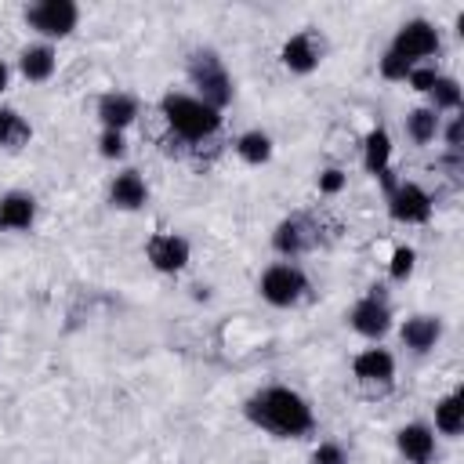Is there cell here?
<instances>
[{
  "instance_id": "6da1fadb",
  "label": "cell",
  "mask_w": 464,
  "mask_h": 464,
  "mask_svg": "<svg viewBox=\"0 0 464 464\" xmlns=\"http://www.w3.org/2000/svg\"><path fill=\"white\" fill-rule=\"evenodd\" d=\"M246 420L257 424L261 431L276 435V439H301L315 428V413H312V402L294 392V388H283V384H272V388H261L246 399L243 406Z\"/></svg>"
},
{
  "instance_id": "7a4b0ae2",
  "label": "cell",
  "mask_w": 464,
  "mask_h": 464,
  "mask_svg": "<svg viewBox=\"0 0 464 464\" xmlns=\"http://www.w3.org/2000/svg\"><path fill=\"white\" fill-rule=\"evenodd\" d=\"M160 112H163L167 127L185 141H203V138L218 134V127H221L218 109H210L196 94H181V91H167L160 98Z\"/></svg>"
},
{
  "instance_id": "3957f363",
  "label": "cell",
  "mask_w": 464,
  "mask_h": 464,
  "mask_svg": "<svg viewBox=\"0 0 464 464\" xmlns=\"http://www.w3.org/2000/svg\"><path fill=\"white\" fill-rule=\"evenodd\" d=\"M188 80H192V87L199 91L196 98L199 102H207L210 109H225L228 102H232V94H236V87H232V76H228V69H225V62L210 51V47H203V51H192L188 54Z\"/></svg>"
},
{
  "instance_id": "277c9868",
  "label": "cell",
  "mask_w": 464,
  "mask_h": 464,
  "mask_svg": "<svg viewBox=\"0 0 464 464\" xmlns=\"http://www.w3.org/2000/svg\"><path fill=\"white\" fill-rule=\"evenodd\" d=\"M257 294L272 304V308H294L304 294H308V276L301 265L294 261H276L261 272L257 279Z\"/></svg>"
},
{
  "instance_id": "5b68a950",
  "label": "cell",
  "mask_w": 464,
  "mask_h": 464,
  "mask_svg": "<svg viewBox=\"0 0 464 464\" xmlns=\"http://www.w3.org/2000/svg\"><path fill=\"white\" fill-rule=\"evenodd\" d=\"M76 22H80V7L72 0H36L25 7V25L33 33H40L44 44L69 36L76 29Z\"/></svg>"
},
{
  "instance_id": "8992f818",
  "label": "cell",
  "mask_w": 464,
  "mask_h": 464,
  "mask_svg": "<svg viewBox=\"0 0 464 464\" xmlns=\"http://www.w3.org/2000/svg\"><path fill=\"white\" fill-rule=\"evenodd\" d=\"M388 51H395L399 58L417 65V58H431L439 51V29L431 22H424V18H410V22L399 25V33H395Z\"/></svg>"
},
{
  "instance_id": "52a82bcc",
  "label": "cell",
  "mask_w": 464,
  "mask_h": 464,
  "mask_svg": "<svg viewBox=\"0 0 464 464\" xmlns=\"http://www.w3.org/2000/svg\"><path fill=\"white\" fill-rule=\"evenodd\" d=\"M431 210H435V203L417 181H399L388 192V214L399 225H424L431 218Z\"/></svg>"
},
{
  "instance_id": "ba28073f",
  "label": "cell",
  "mask_w": 464,
  "mask_h": 464,
  "mask_svg": "<svg viewBox=\"0 0 464 464\" xmlns=\"http://www.w3.org/2000/svg\"><path fill=\"white\" fill-rule=\"evenodd\" d=\"M348 326H352L359 337H366V341H381V337L388 334V326H392V308H388V301L377 297V294L359 297V301L352 304V312H348Z\"/></svg>"
},
{
  "instance_id": "9c48e42d",
  "label": "cell",
  "mask_w": 464,
  "mask_h": 464,
  "mask_svg": "<svg viewBox=\"0 0 464 464\" xmlns=\"http://www.w3.org/2000/svg\"><path fill=\"white\" fill-rule=\"evenodd\" d=\"M145 257H149V265L156 272H170L174 276V272H181L188 265V239L178 236V232H156L145 243Z\"/></svg>"
},
{
  "instance_id": "30bf717a",
  "label": "cell",
  "mask_w": 464,
  "mask_h": 464,
  "mask_svg": "<svg viewBox=\"0 0 464 464\" xmlns=\"http://www.w3.org/2000/svg\"><path fill=\"white\" fill-rule=\"evenodd\" d=\"M279 58H283V65H286L290 72L308 76V72L323 62V40H319L312 29H301V33H294V36L283 44Z\"/></svg>"
},
{
  "instance_id": "8fae6325",
  "label": "cell",
  "mask_w": 464,
  "mask_h": 464,
  "mask_svg": "<svg viewBox=\"0 0 464 464\" xmlns=\"http://www.w3.org/2000/svg\"><path fill=\"white\" fill-rule=\"evenodd\" d=\"M395 450L410 460V464H431L435 457V431L424 420H410L395 431Z\"/></svg>"
},
{
  "instance_id": "7c38bea8",
  "label": "cell",
  "mask_w": 464,
  "mask_h": 464,
  "mask_svg": "<svg viewBox=\"0 0 464 464\" xmlns=\"http://www.w3.org/2000/svg\"><path fill=\"white\" fill-rule=\"evenodd\" d=\"M312 243H315V232H312V225L304 218H283L276 225V232H272V250L279 257H301Z\"/></svg>"
},
{
  "instance_id": "4fadbf2b",
  "label": "cell",
  "mask_w": 464,
  "mask_h": 464,
  "mask_svg": "<svg viewBox=\"0 0 464 464\" xmlns=\"http://www.w3.org/2000/svg\"><path fill=\"white\" fill-rule=\"evenodd\" d=\"M98 120L102 130H127L138 120V98L127 91H109L98 98Z\"/></svg>"
},
{
  "instance_id": "5bb4252c",
  "label": "cell",
  "mask_w": 464,
  "mask_h": 464,
  "mask_svg": "<svg viewBox=\"0 0 464 464\" xmlns=\"http://www.w3.org/2000/svg\"><path fill=\"white\" fill-rule=\"evenodd\" d=\"M36 221V199L22 188H11L0 196V228L7 232H29Z\"/></svg>"
},
{
  "instance_id": "9a60e30c",
  "label": "cell",
  "mask_w": 464,
  "mask_h": 464,
  "mask_svg": "<svg viewBox=\"0 0 464 464\" xmlns=\"http://www.w3.org/2000/svg\"><path fill=\"white\" fill-rule=\"evenodd\" d=\"M439 337H442V319H439V315H410V319L399 326V341H402L410 352H417V355L431 352V348L439 344Z\"/></svg>"
},
{
  "instance_id": "2e32d148",
  "label": "cell",
  "mask_w": 464,
  "mask_h": 464,
  "mask_svg": "<svg viewBox=\"0 0 464 464\" xmlns=\"http://www.w3.org/2000/svg\"><path fill=\"white\" fill-rule=\"evenodd\" d=\"M352 373L362 384H392L395 377V355L388 348H366L352 359Z\"/></svg>"
},
{
  "instance_id": "e0dca14e",
  "label": "cell",
  "mask_w": 464,
  "mask_h": 464,
  "mask_svg": "<svg viewBox=\"0 0 464 464\" xmlns=\"http://www.w3.org/2000/svg\"><path fill=\"white\" fill-rule=\"evenodd\" d=\"M145 199H149V185H145V178H141L138 170H120V174L112 178V185H109V203H112L116 210H141Z\"/></svg>"
},
{
  "instance_id": "ac0fdd59",
  "label": "cell",
  "mask_w": 464,
  "mask_h": 464,
  "mask_svg": "<svg viewBox=\"0 0 464 464\" xmlns=\"http://www.w3.org/2000/svg\"><path fill=\"white\" fill-rule=\"evenodd\" d=\"M54 69H58V51H54L51 44H29V47H22V54H18V72H22L29 83L51 80Z\"/></svg>"
},
{
  "instance_id": "d6986e66",
  "label": "cell",
  "mask_w": 464,
  "mask_h": 464,
  "mask_svg": "<svg viewBox=\"0 0 464 464\" xmlns=\"http://www.w3.org/2000/svg\"><path fill=\"white\" fill-rule=\"evenodd\" d=\"M362 167L366 174H384L392 167V138L384 127H373L366 138H362Z\"/></svg>"
},
{
  "instance_id": "ffe728a7",
  "label": "cell",
  "mask_w": 464,
  "mask_h": 464,
  "mask_svg": "<svg viewBox=\"0 0 464 464\" xmlns=\"http://www.w3.org/2000/svg\"><path fill=\"white\" fill-rule=\"evenodd\" d=\"M435 428L450 439H457L464 431V392H450L435 402Z\"/></svg>"
},
{
  "instance_id": "44dd1931",
  "label": "cell",
  "mask_w": 464,
  "mask_h": 464,
  "mask_svg": "<svg viewBox=\"0 0 464 464\" xmlns=\"http://www.w3.org/2000/svg\"><path fill=\"white\" fill-rule=\"evenodd\" d=\"M33 138V127L29 120L18 112V109H0V149H22L25 141Z\"/></svg>"
},
{
  "instance_id": "7402d4cb",
  "label": "cell",
  "mask_w": 464,
  "mask_h": 464,
  "mask_svg": "<svg viewBox=\"0 0 464 464\" xmlns=\"http://www.w3.org/2000/svg\"><path fill=\"white\" fill-rule=\"evenodd\" d=\"M439 130H442V120H439V112H435V109H428V105H417V109L406 116V134H410L417 145L435 141V138H439Z\"/></svg>"
},
{
  "instance_id": "603a6c76",
  "label": "cell",
  "mask_w": 464,
  "mask_h": 464,
  "mask_svg": "<svg viewBox=\"0 0 464 464\" xmlns=\"http://www.w3.org/2000/svg\"><path fill=\"white\" fill-rule=\"evenodd\" d=\"M236 152H239L243 163L261 167V163L272 160V138H268L265 130H243V134L236 138Z\"/></svg>"
},
{
  "instance_id": "cb8c5ba5",
  "label": "cell",
  "mask_w": 464,
  "mask_h": 464,
  "mask_svg": "<svg viewBox=\"0 0 464 464\" xmlns=\"http://www.w3.org/2000/svg\"><path fill=\"white\" fill-rule=\"evenodd\" d=\"M428 94H431V105L428 109H435V112H457L460 102H464V91H460V83L453 76H439Z\"/></svg>"
},
{
  "instance_id": "d4e9b609",
  "label": "cell",
  "mask_w": 464,
  "mask_h": 464,
  "mask_svg": "<svg viewBox=\"0 0 464 464\" xmlns=\"http://www.w3.org/2000/svg\"><path fill=\"white\" fill-rule=\"evenodd\" d=\"M413 265H417V250H413V246H395V250H392L388 276H392L395 283H402V279L413 276Z\"/></svg>"
},
{
  "instance_id": "484cf974",
  "label": "cell",
  "mask_w": 464,
  "mask_h": 464,
  "mask_svg": "<svg viewBox=\"0 0 464 464\" xmlns=\"http://www.w3.org/2000/svg\"><path fill=\"white\" fill-rule=\"evenodd\" d=\"M98 152H102L105 160H123V156H127V138H123V130H102V134H98Z\"/></svg>"
},
{
  "instance_id": "4316f807",
  "label": "cell",
  "mask_w": 464,
  "mask_h": 464,
  "mask_svg": "<svg viewBox=\"0 0 464 464\" xmlns=\"http://www.w3.org/2000/svg\"><path fill=\"white\" fill-rule=\"evenodd\" d=\"M410 69H413V65H410L406 58H399L395 51H384V54H381V76H384V80H406Z\"/></svg>"
},
{
  "instance_id": "83f0119b",
  "label": "cell",
  "mask_w": 464,
  "mask_h": 464,
  "mask_svg": "<svg viewBox=\"0 0 464 464\" xmlns=\"http://www.w3.org/2000/svg\"><path fill=\"white\" fill-rule=\"evenodd\" d=\"M442 72L435 69V65H413L410 69V76H406V83L413 87V91H420V94H428L431 87H435V80H439Z\"/></svg>"
},
{
  "instance_id": "f1b7e54d",
  "label": "cell",
  "mask_w": 464,
  "mask_h": 464,
  "mask_svg": "<svg viewBox=\"0 0 464 464\" xmlns=\"http://www.w3.org/2000/svg\"><path fill=\"white\" fill-rule=\"evenodd\" d=\"M312 464H348V453L337 442H319L312 450Z\"/></svg>"
},
{
  "instance_id": "f546056e",
  "label": "cell",
  "mask_w": 464,
  "mask_h": 464,
  "mask_svg": "<svg viewBox=\"0 0 464 464\" xmlns=\"http://www.w3.org/2000/svg\"><path fill=\"white\" fill-rule=\"evenodd\" d=\"M344 185H348V174H344L341 167H326V170H319V192L337 196Z\"/></svg>"
},
{
  "instance_id": "4dcf8cb0",
  "label": "cell",
  "mask_w": 464,
  "mask_h": 464,
  "mask_svg": "<svg viewBox=\"0 0 464 464\" xmlns=\"http://www.w3.org/2000/svg\"><path fill=\"white\" fill-rule=\"evenodd\" d=\"M442 134H446V149H450V152H460V141H464V116H453Z\"/></svg>"
},
{
  "instance_id": "1f68e13d",
  "label": "cell",
  "mask_w": 464,
  "mask_h": 464,
  "mask_svg": "<svg viewBox=\"0 0 464 464\" xmlns=\"http://www.w3.org/2000/svg\"><path fill=\"white\" fill-rule=\"evenodd\" d=\"M7 80H11V69H7V62L0 58V94L7 91Z\"/></svg>"
}]
</instances>
